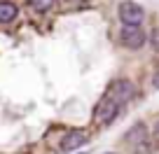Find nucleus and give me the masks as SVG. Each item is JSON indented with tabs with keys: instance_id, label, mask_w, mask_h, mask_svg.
<instances>
[{
	"instance_id": "nucleus-1",
	"label": "nucleus",
	"mask_w": 159,
	"mask_h": 154,
	"mask_svg": "<svg viewBox=\"0 0 159 154\" xmlns=\"http://www.w3.org/2000/svg\"><path fill=\"white\" fill-rule=\"evenodd\" d=\"M124 138L136 154H148L150 152V135H148V126L145 124H134L126 131Z\"/></svg>"
},
{
	"instance_id": "nucleus-2",
	"label": "nucleus",
	"mask_w": 159,
	"mask_h": 154,
	"mask_svg": "<svg viewBox=\"0 0 159 154\" xmlns=\"http://www.w3.org/2000/svg\"><path fill=\"white\" fill-rule=\"evenodd\" d=\"M119 108H122V105H119L117 100H112L110 96H105V98L101 100L98 105H96V110H94V119L98 121V124H112L115 117H117V112H119Z\"/></svg>"
},
{
	"instance_id": "nucleus-3",
	"label": "nucleus",
	"mask_w": 159,
	"mask_h": 154,
	"mask_svg": "<svg viewBox=\"0 0 159 154\" xmlns=\"http://www.w3.org/2000/svg\"><path fill=\"white\" fill-rule=\"evenodd\" d=\"M145 33L140 26H124V28L119 30V42L126 47V49H140L145 45Z\"/></svg>"
},
{
	"instance_id": "nucleus-4",
	"label": "nucleus",
	"mask_w": 159,
	"mask_h": 154,
	"mask_svg": "<svg viewBox=\"0 0 159 154\" xmlns=\"http://www.w3.org/2000/svg\"><path fill=\"white\" fill-rule=\"evenodd\" d=\"M117 12H119V19H122L124 26H140V24H143V16H145L143 7L136 5V2H131V0L122 2Z\"/></svg>"
},
{
	"instance_id": "nucleus-5",
	"label": "nucleus",
	"mask_w": 159,
	"mask_h": 154,
	"mask_svg": "<svg viewBox=\"0 0 159 154\" xmlns=\"http://www.w3.org/2000/svg\"><path fill=\"white\" fill-rule=\"evenodd\" d=\"M131 96H134V84L129 80H119L110 86V98L117 100L119 105H124L126 100H131Z\"/></svg>"
},
{
	"instance_id": "nucleus-6",
	"label": "nucleus",
	"mask_w": 159,
	"mask_h": 154,
	"mask_svg": "<svg viewBox=\"0 0 159 154\" xmlns=\"http://www.w3.org/2000/svg\"><path fill=\"white\" fill-rule=\"evenodd\" d=\"M87 140L89 138H87L84 131H80V129L68 131V133L63 135V140H61V149H63V152H73V149H77L80 145H84Z\"/></svg>"
},
{
	"instance_id": "nucleus-7",
	"label": "nucleus",
	"mask_w": 159,
	"mask_h": 154,
	"mask_svg": "<svg viewBox=\"0 0 159 154\" xmlns=\"http://www.w3.org/2000/svg\"><path fill=\"white\" fill-rule=\"evenodd\" d=\"M16 14H19V10H16L14 2L0 0V24H12V21L16 19Z\"/></svg>"
},
{
	"instance_id": "nucleus-8",
	"label": "nucleus",
	"mask_w": 159,
	"mask_h": 154,
	"mask_svg": "<svg viewBox=\"0 0 159 154\" xmlns=\"http://www.w3.org/2000/svg\"><path fill=\"white\" fill-rule=\"evenodd\" d=\"M28 5L33 7L35 12L45 14V12H52L56 7V0H28Z\"/></svg>"
},
{
	"instance_id": "nucleus-9",
	"label": "nucleus",
	"mask_w": 159,
	"mask_h": 154,
	"mask_svg": "<svg viewBox=\"0 0 159 154\" xmlns=\"http://www.w3.org/2000/svg\"><path fill=\"white\" fill-rule=\"evenodd\" d=\"M152 45H154V49H159V28L152 30Z\"/></svg>"
},
{
	"instance_id": "nucleus-10",
	"label": "nucleus",
	"mask_w": 159,
	"mask_h": 154,
	"mask_svg": "<svg viewBox=\"0 0 159 154\" xmlns=\"http://www.w3.org/2000/svg\"><path fill=\"white\" fill-rule=\"evenodd\" d=\"M154 138L159 140V121H157V124H154Z\"/></svg>"
},
{
	"instance_id": "nucleus-11",
	"label": "nucleus",
	"mask_w": 159,
	"mask_h": 154,
	"mask_svg": "<svg viewBox=\"0 0 159 154\" xmlns=\"http://www.w3.org/2000/svg\"><path fill=\"white\" fill-rule=\"evenodd\" d=\"M154 89H159V75H154Z\"/></svg>"
},
{
	"instance_id": "nucleus-12",
	"label": "nucleus",
	"mask_w": 159,
	"mask_h": 154,
	"mask_svg": "<svg viewBox=\"0 0 159 154\" xmlns=\"http://www.w3.org/2000/svg\"><path fill=\"white\" fill-rule=\"evenodd\" d=\"M108 154H112V152H108Z\"/></svg>"
}]
</instances>
